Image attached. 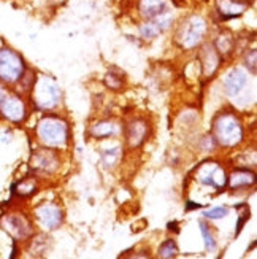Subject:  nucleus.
I'll return each instance as SVG.
<instances>
[{"label":"nucleus","mask_w":257,"mask_h":259,"mask_svg":"<svg viewBox=\"0 0 257 259\" xmlns=\"http://www.w3.org/2000/svg\"><path fill=\"white\" fill-rule=\"evenodd\" d=\"M24 61L15 50L0 47V80L4 83H16L24 76Z\"/></svg>","instance_id":"f257e3e1"},{"label":"nucleus","mask_w":257,"mask_h":259,"mask_svg":"<svg viewBox=\"0 0 257 259\" xmlns=\"http://www.w3.org/2000/svg\"><path fill=\"white\" fill-rule=\"evenodd\" d=\"M215 134H216V139L222 145H227V146L238 143L243 137L240 122L232 115H221L215 121Z\"/></svg>","instance_id":"f03ea898"},{"label":"nucleus","mask_w":257,"mask_h":259,"mask_svg":"<svg viewBox=\"0 0 257 259\" xmlns=\"http://www.w3.org/2000/svg\"><path fill=\"white\" fill-rule=\"evenodd\" d=\"M61 100V89L53 80L41 76L33 86V102L40 108H53Z\"/></svg>","instance_id":"7ed1b4c3"},{"label":"nucleus","mask_w":257,"mask_h":259,"mask_svg":"<svg viewBox=\"0 0 257 259\" xmlns=\"http://www.w3.org/2000/svg\"><path fill=\"white\" fill-rule=\"evenodd\" d=\"M38 137L51 146H62L67 142V126L58 118H44L38 124Z\"/></svg>","instance_id":"20e7f679"},{"label":"nucleus","mask_w":257,"mask_h":259,"mask_svg":"<svg viewBox=\"0 0 257 259\" xmlns=\"http://www.w3.org/2000/svg\"><path fill=\"white\" fill-rule=\"evenodd\" d=\"M207 30L205 21L200 18H191L184 22V26L181 27L180 37H181V43L187 48H192L195 45L202 40L203 33Z\"/></svg>","instance_id":"39448f33"},{"label":"nucleus","mask_w":257,"mask_h":259,"mask_svg":"<svg viewBox=\"0 0 257 259\" xmlns=\"http://www.w3.org/2000/svg\"><path fill=\"white\" fill-rule=\"evenodd\" d=\"M0 113L8 121L19 122L26 116V105L16 96H5V99L0 102Z\"/></svg>","instance_id":"423d86ee"},{"label":"nucleus","mask_w":257,"mask_h":259,"mask_svg":"<svg viewBox=\"0 0 257 259\" xmlns=\"http://www.w3.org/2000/svg\"><path fill=\"white\" fill-rule=\"evenodd\" d=\"M198 180L203 185L221 188V186L226 185V174L222 172L216 164H207V165H203L202 168H200Z\"/></svg>","instance_id":"0eeeda50"},{"label":"nucleus","mask_w":257,"mask_h":259,"mask_svg":"<svg viewBox=\"0 0 257 259\" xmlns=\"http://www.w3.org/2000/svg\"><path fill=\"white\" fill-rule=\"evenodd\" d=\"M37 217L40 220V223L43 224L44 228L48 229H56L61 224L62 215L61 210L54 205H43L37 210Z\"/></svg>","instance_id":"6e6552de"},{"label":"nucleus","mask_w":257,"mask_h":259,"mask_svg":"<svg viewBox=\"0 0 257 259\" xmlns=\"http://www.w3.org/2000/svg\"><path fill=\"white\" fill-rule=\"evenodd\" d=\"M248 81V75L246 72H243L241 69H235L232 70L224 80V88H226V93L229 96H237L241 89L244 88Z\"/></svg>","instance_id":"1a4fd4ad"},{"label":"nucleus","mask_w":257,"mask_h":259,"mask_svg":"<svg viewBox=\"0 0 257 259\" xmlns=\"http://www.w3.org/2000/svg\"><path fill=\"white\" fill-rule=\"evenodd\" d=\"M5 226L7 229L15 235L18 239H26L27 235L30 234V226L29 223L19 217V215H11V217H7L5 218Z\"/></svg>","instance_id":"9d476101"},{"label":"nucleus","mask_w":257,"mask_h":259,"mask_svg":"<svg viewBox=\"0 0 257 259\" xmlns=\"http://www.w3.org/2000/svg\"><path fill=\"white\" fill-rule=\"evenodd\" d=\"M246 8H248L246 0H218L219 13H222V16L226 18L240 16Z\"/></svg>","instance_id":"9b49d317"},{"label":"nucleus","mask_w":257,"mask_h":259,"mask_svg":"<svg viewBox=\"0 0 257 259\" xmlns=\"http://www.w3.org/2000/svg\"><path fill=\"white\" fill-rule=\"evenodd\" d=\"M164 11H167L165 0H140V13L144 18L152 19Z\"/></svg>","instance_id":"f8f14e48"},{"label":"nucleus","mask_w":257,"mask_h":259,"mask_svg":"<svg viewBox=\"0 0 257 259\" xmlns=\"http://www.w3.org/2000/svg\"><path fill=\"white\" fill-rule=\"evenodd\" d=\"M32 162L38 168V170H43V172H51L56 168V165H58V161H56L54 154L46 151V150L40 151V153H37L35 156H33Z\"/></svg>","instance_id":"ddd939ff"},{"label":"nucleus","mask_w":257,"mask_h":259,"mask_svg":"<svg viewBox=\"0 0 257 259\" xmlns=\"http://www.w3.org/2000/svg\"><path fill=\"white\" fill-rule=\"evenodd\" d=\"M254 174L251 172H235L230 177V186L232 188H243V186H249L254 183Z\"/></svg>","instance_id":"4468645a"},{"label":"nucleus","mask_w":257,"mask_h":259,"mask_svg":"<svg viewBox=\"0 0 257 259\" xmlns=\"http://www.w3.org/2000/svg\"><path fill=\"white\" fill-rule=\"evenodd\" d=\"M144 135H146V126L143 122H133L129 127V140L132 145H138L143 142Z\"/></svg>","instance_id":"2eb2a0df"},{"label":"nucleus","mask_w":257,"mask_h":259,"mask_svg":"<svg viewBox=\"0 0 257 259\" xmlns=\"http://www.w3.org/2000/svg\"><path fill=\"white\" fill-rule=\"evenodd\" d=\"M115 132V126L111 122H98L92 127V135L97 139H104V137H110L111 134Z\"/></svg>","instance_id":"dca6fc26"},{"label":"nucleus","mask_w":257,"mask_h":259,"mask_svg":"<svg viewBox=\"0 0 257 259\" xmlns=\"http://www.w3.org/2000/svg\"><path fill=\"white\" fill-rule=\"evenodd\" d=\"M198 226H200V232H202L203 239H205V245H207V248H208V250H215V248H216V242H215L213 234L210 232L208 226H207V224H205L203 221H200V223H198Z\"/></svg>","instance_id":"f3484780"},{"label":"nucleus","mask_w":257,"mask_h":259,"mask_svg":"<svg viewBox=\"0 0 257 259\" xmlns=\"http://www.w3.org/2000/svg\"><path fill=\"white\" fill-rule=\"evenodd\" d=\"M176 253H178V246L173 240H167L161 245L159 254L162 257H173V256H176Z\"/></svg>","instance_id":"a211bd4d"},{"label":"nucleus","mask_w":257,"mask_h":259,"mask_svg":"<svg viewBox=\"0 0 257 259\" xmlns=\"http://www.w3.org/2000/svg\"><path fill=\"white\" fill-rule=\"evenodd\" d=\"M140 33H141L143 38H154V37H158L161 32H159L158 27L152 24V21H148L146 24H143L140 27Z\"/></svg>","instance_id":"6ab92c4d"},{"label":"nucleus","mask_w":257,"mask_h":259,"mask_svg":"<svg viewBox=\"0 0 257 259\" xmlns=\"http://www.w3.org/2000/svg\"><path fill=\"white\" fill-rule=\"evenodd\" d=\"M227 213H229V210L224 208V207H213V208L203 211V215L207 218H211V220H219V218L227 217Z\"/></svg>","instance_id":"aec40b11"},{"label":"nucleus","mask_w":257,"mask_h":259,"mask_svg":"<svg viewBox=\"0 0 257 259\" xmlns=\"http://www.w3.org/2000/svg\"><path fill=\"white\" fill-rule=\"evenodd\" d=\"M35 191V183L32 182V180H22V182L18 185V193L21 194V196H27V194H30V193H33Z\"/></svg>","instance_id":"412c9836"},{"label":"nucleus","mask_w":257,"mask_h":259,"mask_svg":"<svg viewBox=\"0 0 257 259\" xmlns=\"http://www.w3.org/2000/svg\"><path fill=\"white\" fill-rule=\"evenodd\" d=\"M118 156H119V150L118 148H113V150H107L102 156V159H104V164L107 167L110 165H113L116 161H118Z\"/></svg>","instance_id":"4be33fe9"},{"label":"nucleus","mask_w":257,"mask_h":259,"mask_svg":"<svg viewBox=\"0 0 257 259\" xmlns=\"http://www.w3.org/2000/svg\"><path fill=\"white\" fill-rule=\"evenodd\" d=\"M246 65L249 67L252 73H255V50L251 51V59L246 58Z\"/></svg>","instance_id":"5701e85b"},{"label":"nucleus","mask_w":257,"mask_h":259,"mask_svg":"<svg viewBox=\"0 0 257 259\" xmlns=\"http://www.w3.org/2000/svg\"><path fill=\"white\" fill-rule=\"evenodd\" d=\"M5 96H7V93H5V89L4 88H0V102L5 99Z\"/></svg>","instance_id":"b1692460"},{"label":"nucleus","mask_w":257,"mask_h":259,"mask_svg":"<svg viewBox=\"0 0 257 259\" xmlns=\"http://www.w3.org/2000/svg\"><path fill=\"white\" fill-rule=\"evenodd\" d=\"M175 2H176V4H180V0H175Z\"/></svg>","instance_id":"393cba45"},{"label":"nucleus","mask_w":257,"mask_h":259,"mask_svg":"<svg viewBox=\"0 0 257 259\" xmlns=\"http://www.w3.org/2000/svg\"><path fill=\"white\" fill-rule=\"evenodd\" d=\"M0 47H2V40H0Z\"/></svg>","instance_id":"a878e982"}]
</instances>
